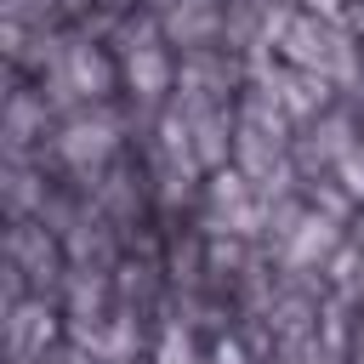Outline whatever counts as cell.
I'll use <instances>...</instances> for the list:
<instances>
[{"instance_id":"obj_1","label":"cell","mask_w":364,"mask_h":364,"mask_svg":"<svg viewBox=\"0 0 364 364\" xmlns=\"http://www.w3.org/2000/svg\"><path fill=\"white\" fill-rule=\"evenodd\" d=\"M102 148H108V131H102V125H80V131H68V159H85V154L97 159Z\"/></svg>"}]
</instances>
